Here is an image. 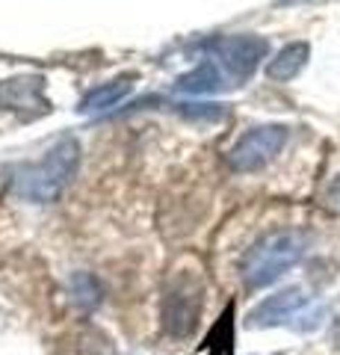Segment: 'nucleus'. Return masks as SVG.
Masks as SVG:
<instances>
[{
	"label": "nucleus",
	"instance_id": "8",
	"mask_svg": "<svg viewBox=\"0 0 340 355\" xmlns=\"http://www.w3.org/2000/svg\"><path fill=\"white\" fill-rule=\"evenodd\" d=\"M308 57H311V44L308 42H290L269 60L267 65V74L269 80H278V83H287L299 74L305 65H308Z\"/></svg>",
	"mask_w": 340,
	"mask_h": 355
},
{
	"label": "nucleus",
	"instance_id": "4",
	"mask_svg": "<svg viewBox=\"0 0 340 355\" xmlns=\"http://www.w3.org/2000/svg\"><path fill=\"white\" fill-rule=\"evenodd\" d=\"M287 142V128L284 125H260L240 137L231 151H228V166L234 172H258L269 160L278 157V151Z\"/></svg>",
	"mask_w": 340,
	"mask_h": 355
},
{
	"label": "nucleus",
	"instance_id": "10",
	"mask_svg": "<svg viewBox=\"0 0 340 355\" xmlns=\"http://www.w3.org/2000/svg\"><path fill=\"white\" fill-rule=\"evenodd\" d=\"M225 83H222V71L213 60H204L199 62L193 71H186L178 77V89L181 92H190V95H211L219 92Z\"/></svg>",
	"mask_w": 340,
	"mask_h": 355
},
{
	"label": "nucleus",
	"instance_id": "2",
	"mask_svg": "<svg viewBox=\"0 0 340 355\" xmlns=\"http://www.w3.org/2000/svg\"><path fill=\"white\" fill-rule=\"evenodd\" d=\"M305 249H308V240H305V234H299V231H276V234H267L243 254L240 275H243L249 291L267 287L272 282H278L284 272H290L293 266L302 261Z\"/></svg>",
	"mask_w": 340,
	"mask_h": 355
},
{
	"label": "nucleus",
	"instance_id": "9",
	"mask_svg": "<svg viewBox=\"0 0 340 355\" xmlns=\"http://www.w3.org/2000/svg\"><path fill=\"white\" fill-rule=\"evenodd\" d=\"M130 77H116V80H109V83H101V86H95L89 89L83 98H80V113H101V110H109V107H116L122 98L130 92Z\"/></svg>",
	"mask_w": 340,
	"mask_h": 355
},
{
	"label": "nucleus",
	"instance_id": "11",
	"mask_svg": "<svg viewBox=\"0 0 340 355\" xmlns=\"http://www.w3.org/2000/svg\"><path fill=\"white\" fill-rule=\"evenodd\" d=\"M334 202L340 205V181H337V190H334Z\"/></svg>",
	"mask_w": 340,
	"mask_h": 355
},
{
	"label": "nucleus",
	"instance_id": "6",
	"mask_svg": "<svg viewBox=\"0 0 340 355\" xmlns=\"http://www.w3.org/2000/svg\"><path fill=\"white\" fill-rule=\"evenodd\" d=\"M211 53L222 62V69L231 74V80L243 83L258 71L260 60H267L269 42L260 36H222L211 42Z\"/></svg>",
	"mask_w": 340,
	"mask_h": 355
},
{
	"label": "nucleus",
	"instance_id": "3",
	"mask_svg": "<svg viewBox=\"0 0 340 355\" xmlns=\"http://www.w3.org/2000/svg\"><path fill=\"white\" fill-rule=\"evenodd\" d=\"M320 308L314 299L302 291V287H287L278 291L276 296H267L258 308H251L249 326L255 329H269V326H290L299 331H308L320 323Z\"/></svg>",
	"mask_w": 340,
	"mask_h": 355
},
{
	"label": "nucleus",
	"instance_id": "1",
	"mask_svg": "<svg viewBox=\"0 0 340 355\" xmlns=\"http://www.w3.org/2000/svg\"><path fill=\"white\" fill-rule=\"evenodd\" d=\"M80 166V146L74 137H62L45 151V157L21 166L15 172L12 190L27 198V202H57V198L65 193V187L71 184V178L78 175Z\"/></svg>",
	"mask_w": 340,
	"mask_h": 355
},
{
	"label": "nucleus",
	"instance_id": "7",
	"mask_svg": "<svg viewBox=\"0 0 340 355\" xmlns=\"http://www.w3.org/2000/svg\"><path fill=\"white\" fill-rule=\"evenodd\" d=\"M0 110L18 116L21 121H33L51 113V101L45 95V77L18 74L0 80Z\"/></svg>",
	"mask_w": 340,
	"mask_h": 355
},
{
	"label": "nucleus",
	"instance_id": "5",
	"mask_svg": "<svg viewBox=\"0 0 340 355\" xmlns=\"http://www.w3.org/2000/svg\"><path fill=\"white\" fill-rule=\"evenodd\" d=\"M163 331L169 338H190L202 317V287L190 279H178L163 296Z\"/></svg>",
	"mask_w": 340,
	"mask_h": 355
}]
</instances>
